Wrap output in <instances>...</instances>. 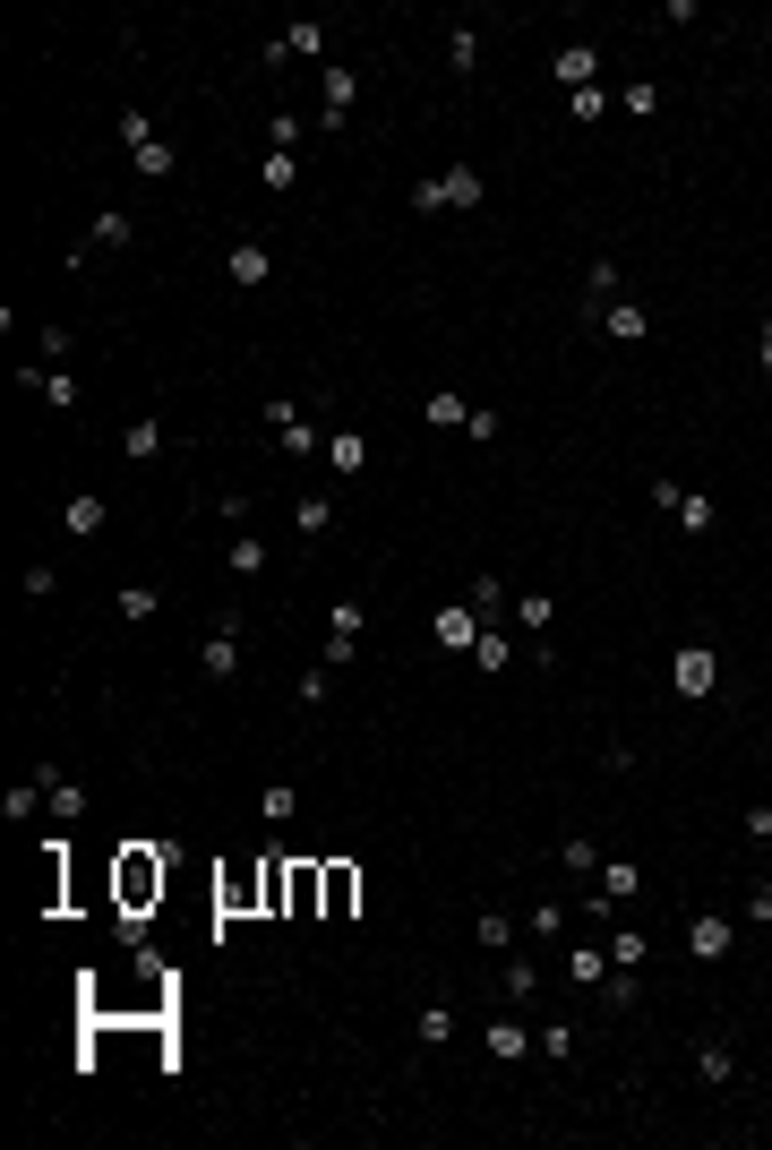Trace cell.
I'll return each mask as SVG.
<instances>
[{
	"label": "cell",
	"mask_w": 772,
	"mask_h": 1150,
	"mask_svg": "<svg viewBox=\"0 0 772 1150\" xmlns=\"http://www.w3.org/2000/svg\"><path fill=\"white\" fill-rule=\"evenodd\" d=\"M129 241H138V224H129L121 206H103V215H95V232H87V250H129Z\"/></svg>",
	"instance_id": "cell-20"
},
{
	"label": "cell",
	"mask_w": 772,
	"mask_h": 1150,
	"mask_svg": "<svg viewBox=\"0 0 772 1150\" xmlns=\"http://www.w3.org/2000/svg\"><path fill=\"white\" fill-rule=\"evenodd\" d=\"M318 130H344V112H353V69L344 61H326V78H318Z\"/></svg>",
	"instance_id": "cell-9"
},
{
	"label": "cell",
	"mask_w": 772,
	"mask_h": 1150,
	"mask_svg": "<svg viewBox=\"0 0 772 1150\" xmlns=\"http://www.w3.org/2000/svg\"><path fill=\"white\" fill-rule=\"evenodd\" d=\"M353 902H360V867L326 858L318 867V919H353Z\"/></svg>",
	"instance_id": "cell-4"
},
{
	"label": "cell",
	"mask_w": 772,
	"mask_h": 1150,
	"mask_svg": "<svg viewBox=\"0 0 772 1150\" xmlns=\"http://www.w3.org/2000/svg\"><path fill=\"white\" fill-rule=\"evenodd\" d=\"M224 275L241 284V293H257V284L275 275V250H266V241H232V250H224Z\"/></svg>",
	"instance_id": "cell-5"
},
{
	"label": "cell",
	"mask_w": 772,
	"mask_h": 1150,
	"mask_svg": "<svg viewBox=\"0 0 772 1150\" xmlns=\"http://www.w3.org/2000/svg\"><path fill=\"white\" fill-rule=\"evenodd\" d=\"M507 996H541V961L515 954V961H507Z\"/></svg>",
	"instance_id": "cell-40"
},
{
	"label": "cell",
	"mask_w": 772,
	"mask_h": 1150,
	"mask_svg": "<svg viewBox=\"0 0 772 1150\" xmlns=\"http://www.w3.org/2000/svg\"><path fill=\"white\" fill-rule=\"evenodd\" d=\"M481 610H473V601H455V610H438V627H429V635H438V644H447V653H473V644H481Z\"/></svg>",
	"instance_id": "cell-8"
},
{
	"label": "cell",
	"mask_w": 772,
	"mask_h": 1150,
	"mask_svg": "<svg viewBox=\"0 0 772 1150\" xmlns=\"http://www.w3.org/2000/svg\"><path fill=\"white\" fill-rule=\"evenodd\" d=\"M583 293H592V318H601V309L618 301V258H592V266H583Z\"/></svg>",
	"instance_id": "cell-25"
},
{
	"label": "cell",
	"mask_w": 772,
	"mask_h": 1150,
	"mask_svg": "<svg viewBox=\"0 0 772 1150\" xmlns=\"http://www.w3.org/2000/svg\"><path fill=\"white\" fill-rule=\"evenodd\" d=\"M473 661H481L489 679H498V670H507V661H515V644H507V635H498V627H481V644H473Z\"/></svg>",
	"instance_id": "cell-35"
},
{
	"label": "cell",
	"mask_w": 772,
	"mask_h": 1150,
	"mask_svg": "<svg viewBox=\"0 0 772 1150\" xmlns=\"http://www.w3.org/2000/svg\"><path fill=\"white\" fill-rule=\"evenodd\" d=\"M121 456H129V464H155V456H163V429H155V421H129V429H121Z\"/></svg>",
	"instance_id": "cell-27"
},
{
	"label": "cell",
	"mask_w": 772,
	"mask_h": 1150,
	"mask_svg": "<svg viewBox=\"0 0 772 1150\" xmlns=\"http://www.w3.org/2000/svg\"><path fill=\"white\" fill-rule=\"evenodd\" d=\"M197 670H206V679H241V619H232V610H224V627L206 635V653H197Z\"/></svg>",
	"instance_id": "cell-6"
},
{
	"label": "cell",
	"mask_w": 772,
	"mask_h": 1150,
	"mask_svg": "<svg viewBox=\"0 0 772 1150\" xmlns=\"http://www.w3.org/2000/svg\"><path fill=\"white\" fill-rule=\"evenodd\" d=\"M121 619H129V627H138V619H155V592H146V584H129V592H121Z\"/></svg>",
	"instance_id": "cell-46"
},
{
	"label": "cell",
	"mask_w": 772,
	"mask_h": 1150,
	"mask_svg": "<svg viewBox=\"0 0 772 1150\" xmlns=\"http://www.w3.org/2000/svg\"><path fill=\"white\" fill-rule=\"evenodd\" d=\"M18 378H27V387L43 395V404H61V413H78V378H69V369H18Z\"/></svg>",
	"instance_id": "cell-15"
},
{
	"label": "cell",
	"mask_w": 772,
	"mask_h": 1150,
	"mask_svg": "<svg viewBox=\"0 0 772 1150\" xmlns=\"http://www.w3.org/2000/svg\"><path fill=\"white\" fill-rule=\"evenodd\" d=\"M755 362L772 369V318H764V327H755Z\"/></svg>",
	"instance_id": "cell-49"
},
{
	"label": "cell",
	"mask_w": 772,
	"mask_h": 1150,
	"mask_svg": "<svg viewBox=\"0 0 772 1150\" xmlns=\"http://www.w3.org/2000/svg\"><path fill=\"white\" fill-rule=\"evenodd\" d=\"M549 78H558L567 95L601 86V43H558V52H549Z\"/></svg>",
	"instance_id": "cell-3"
},
{
	"label": "cell",
	"mask_w": 772,
	"mask_h": 1150,
	"mask_svg": "<svg viewBox=\"0 0 772 1150\" xmlns=\"http://www.w3.org/2000/svg\"><path fill=\"white\" fill-rule=\"evenodd\" d=\"M618 112H627V121H652V112H661V86H652V78L618 86Z\"/></svg>",
	"instance_id": "cell-29"
},
{
	"label": "cell",
	"mask_w": 772,
	"mask_h": 1150,
	"mask_svg": "<svg viewBox=\"0 0 772 1150\" xmlns=\"http://www.w3.org/2000/svg\"><path fill=\"white\" fill-rule=\"evenodd\" d=\"M257 816H266V824H292V782H266V798H257Z\"/></svg>",
	"instance_id": "cell-44"
},
{
	"label": "cell",
	"mask_w": 772,
	"mask_h": 1150,
	"mask_svg": "<svg viewBox=\"0 0 772 1150\" xmlns=\"http://www.w3.org/2000/svg\"><path fill=\"white\" fill-rule=\"evenodd\" d=\"M567 979H576V987H601V979H610V945H576V954H567Z\"/></svg>",
	"instance_id": "cell-21"
},
{
	"label": "cell",
	"mask_w": 772,
	"mask_h": 1150,
	"mask_svg": "<svg viewBox=\"0 0 772 1150\" xmlns=\"http://www.w3.org/2000/svg\"><path fill=\"white\" fill-rule=\"evenodd\" d=\"M558 858H567V867H576V876H601V851H592V842H567V851H558Z\"/></svg>",
	"instance_id": "cell-47"
},
{
	"label": "cell",
	"mask_w": 772,
	"mask_h": 1150,
	"mask_svg": "<svg viewBox=\"0 0 772 1150\" xmlns=\"http://www.w3.org/2000/svg\"><path fill=\"white\" fill-rule=\"evenodd\" d=\"M34 782H43V807H52V816H61V824H78V816H87V790L69 782L61 764H43V773H34Z\"/></svg>",
	"instance_id": "cell-10"
},
{
	"label": "cell",
	"mask_w": 772,
	"mask_h": 1150,
	"mask_svg": "<svg viewBox=\"0 0 772 1150\" xmlns=\"http://www.w3.org/2000/svg\"><path fill=\"white\" fill-rule=\"evenodd\" d=\"M515 619H524V635H549V619H558V601H549V592H524V601H515Z\"/></svg>",
	"instance_id": "cell-33"
},
{
	"label": "cell",
	"mask_w": 772,
	"mask_h": 1150,
	"mask_svg": "<svg viewBox=\"0 0 772 1150\" xmlns=\"http://www.w3.org/2000/svg\"><path fill=\"white\" fill-rule=\"evenodd\" d=\"M687 954L695 961H730L739 954V919H687Z\"/></svg>",
	"instance_id": "cell-7"
},
{
	"label": "cell",
	"mask_w": 772,
	"mask_h": 1150,
	"mask_svg": "<svg viewBox=\"0 0 772 1150\" xmlns=\"http://www.w3.org/2000/svg\"><path fill=\"white\" fill-rule=\"evenodd\" d=\"M695 1073H704V1082L721 1090V1082H730V1073H739V1056L721 1048V1039H704V1048H695Z\"/></svg>",
	"instance_id": "cell-31"
},
{
	"label": "cell",
	"mask_w": 772,
	"mask_h": 1150,
	"mask_svg": "<svg viewBox=\"0 0 772 1150\" xmlns=\"http://www.w3.org/2000/svg\"><path fill=\"white\" fill-rule=\"evenodd\" d=\"M413 215H447V181H413Z\"/></svg>",
	"instance_id": "cell-45"
},
{
	"label": "cell",
	"mask_w": 772,
	"mask_h": 1150,
	"mask_svg": "<svg viewBox=\"0 0 772 1150\" xmlns=\"http://www.w3.org/2000/svg\"><path fill=\"white\" fill-rule=\"evenodd\" d=\"M146 138H163V130H155V121H146V112H138V103H129V112H121V146H129V155H138V146H146Z\"/></svg>",
	"instance_id": "cell-42"
},
{
	"label": "cell",
	"mask_w": 772,
	"mask_h": 1150,
	"mask_svg": "<svg viewBox=\"0 0 772 1150\" xmlns=\"http://www.w3.org/2000/svg\"><path fill=\"white\" fill-rule=\"evenodd\" d=\"M601 112H618V86H583V95H567V121H583V130H592Z\"/></svg>",
	"instance_id": "cell-26"
},
{
	"label": "cell",
	"mask_w": 772,
	"mask_h": 1150,
	"mask_svg": "<svg viewBox=\"0 0 772 1150\" xmlns=\"http://www.w3.org/2000/svg\"><path fill=\"white\" fill-rule=\"evenodd\" d=\"M601 327H610L618 344H643V335H652V309H643V301H610V309H601Z\"/></svg>",
	"instance_id": "cell-14"
},
{
	"label": "cell",
	"mask_w": 772,
	"mask_h": 1150,
	"mask_svg": "<svg viewBox=\"0 0 772 1150\" xmlns=\"http://www.w3.org/2000/svg\"><path fill=\"white\" fill-rule=\"evenodd\" d=\"M103 516H112V507H103L95 490H87V498H69V507H61V525L78 532V541H95V532H103Z\"/></svg>",
	"instance_id": "cell-18"
},
{
	"label": "cell",
	"mask_w": 772,
	"mask_h": 1150,
	"mask_svg": "<svg viewBox=\"0 0 772 1150\" xmlns=\"http://www.w3.org/2000/svg\"><path fill=\"white\" fill-rule=\"evenodd\" d=\"M292 532H301V541H326V532H335V498H326V490L292 498Z\"/></svg>",
	"instance_id": "cell-11"
},
{
	"label": "cell",
	"mask_w": 772,
	"mask_h": 1150,
	"mask_svg": "<svg viewBox=\"0 0 772 1150\" xmlns=\"http://www.w3.org/2000/svg\"><path fill=\"white\" fill-rule=\"evenodd\" d=\"M447 61H455V78H473V69H481V27H455L447 34Z\"/></svg>",
	"instance_id": "cell-28"
},
{
	"label": "cell",
	"mask_w": 772,
	"mask_h": 1150,
	"mask_svg": "<svg viewBox=\"0 0 772 1150\" xmlns=\"http://www.w3.org/2000/svg\"><path fill=\"white\" fill-rule=\"evenodd\" d=\"M636 996H643V987H636V970H618V979H601V1005H610V1014H627Z\"/></svg>",
	"instance_id": "cell-41"
},
{
	"label": "cell",
	"mask_w": 772,
	"mask_h": 1150,
	"mask_svg": "<svg viewBox=\"0 0 772 1150\" xmlns=\"http://www.w3.org/2000/svg\"><path fill=\"white\" fill-rule=\"evenodd\" d=\"M473 413H481V404H464L455 387H438V395H429V429H473Z\"/></svg>",
	"instance_id": "cell-19"
},
{
	"label": "cell",
	"mask_w": 772,
	"mask_h": 1150,
	"mask_svg": "<svg viewBox=\"0 0 772 1150\" xmlns=\"http://www.w3.org/2000/svg\"><path fill=\"white\" fill-rule=\"evenodd\" d=\"M438 181H447V206H464V215H473V206H481V164H447V172H438Z\"/></svg>",
	"instance_id": "cell-17"
},
{
	"label": "cell",
	"mask_w": 772,
	"mask_h": 1150,
	"mask_svg": "<svg viewBox=\"0 0 772 1150\" xmlns=\"http://www.w3.org/2000/svg\"><path fill=\"white\" fill-rule=\"evenodd\" d=\"M129 164H138V181H172V172H181V155H172L163 138H146V146L129 155Z\"/></svg>",
	"instance_id": "cell-24"
},
{
	"label": "cell",
	"mask_w": 772,
	"mask_h": 1150,
	"mask_svg": "<svg viewBox=\"0 0 772 1150\" xmlns=\"http://www.w3.org/2000/svg\"><path fill=\"white\" fill-rule=\"evenodd\" d=\"M413 1030H420V1048H447V1039H455V1014H447V1005H420Z\"/></svg>",
	"instance_id": "cell-34"
},
{
	"label": "cell",
	"mask_w": 772,
	"mask_h": 1150,
	"mask_svg": "<svg viewBox=\"0 0 772 1150\" xmlns=\"http://www.w3.org/2000/svg\"><path fill=\"white\" fill-rule=\"evenodd\" d=\"M292 919H318V867L309 858L292 867Z\"/></svg>",
	"instance_id": "cell-32"
},
{
	"label": "cell",
	"mask_w": 772,
	"mask_h": 1150,
	"mask_svg": "<svg viewBox=\"0 0 772 1150\" xmlns=\"http://www.w3.org/2000/svg\"><path fill=\"white\" fill-rule=\"evenodd\" d=\"M163 876H172V851H163V842H129V851H121V910H129V919L163 893Z\"/></svg>",
	"instance_id": "cell-1"
},
{
	"label": "cell",
	"mask_w": 772,
	"mask_h": 1150,
	"mask_svg": "<svg viewBox=\"0 0 772 1150\" xmlns=\"http://www.w3.org/2000/svg\"><path fill=\"white\" fill-rule=\"evenodd\" d=\"M670 688L687 695V704H704V695L721 688V653H712V644H678L670 653Z\"/></svg>",
	"instance_id": "cell-2"
},
{
	"label": "cell",
	"mask_w": 772,
	"mask_h": 1150,
	"mask_svg": "<svg viewBox=\"0 0 772 1150\" xmlns=\"http://www.w3.org/2000/svg\"><path fill=\"white\" fill-rule=\"evenodd\" d=\"M257 181H266V197H284L292 181H301V164H292V155H266V164H257Z\"/></svg>",
	"instance_id": "cell-38"
},
{
	"label": "cell",
	"mask_w": 772,
	"mask_h": 1150,
	"mask_svg": "<svg viewBox=\"0 0 772 1150\" xmlns=\"http://www.w3.org/2000/svg\"><path fill=\"white\" fill-rule=\"evenodd\" d=\"M232 576H257V567H266V541H257V532H241V541H232Z\"/></svg>",
	"instance_id": "cell-37"
},
{
	"label": "cell",
	"mask_w": 772,
	"mask_h": 1150,
	"mask_svg": "<svg viewBox=\"0 0 772 1150\" xmlns=\"http://www.w3.org/2000/svg\"><path fill=\"white\" fill-rule=\"evenodd\" d=\"M746 919H772V876H764L755 893H746Z\"/></svg>",
	"instance_id": "cell-48"
},
{
	"label": "cell",
	"mask_w": 772,
	"mask_h": 1150,
	"mask_svg": "<svg viewBox=\"0 0 772 1150\" xmlns=\"http://www.w3.org/2000/svg\"><path fill=\"white\" fill-rule=\"evenodd\" d=\"M541 1048V1030H524V1021H489V1056H532Z\"/></svg>",
	"instance_id": "cell-23"
},
{
	"label": "cell",
	"mask_w": 772,
	"mask_h": 1150,
	"mask_svg": "<svg viewBox=\"0 0 772 1150\" xmlns=\"http://www.w3.org/2000/svg\"><path fill=\"white\" fill-rule=\"evenodd\" d=\"M464 601H473V610L498 627V576H473V584H464Z\"/></svg>",
	"instance_id": "cell-43"
},
{
	"label": "cell",
	"mask_w": 772,
	"mask_h": 1150,
	"mask_svg": "<svg viewBox=\"0 0 772 1150\" xmlns=\"http://www.w3.org/2000/svg\"><path fill=\"white\" fill-rule=\"evenodd\" d=\"M524 927H532L541 945H558V936H567V902H532V910H524Z\"/></svg>",
	"instance_id": "cell-30"
},
{
	"label": "cell",
	"mask_w": 772,
	"mask_h": 1150,
	"mask_svg": "<svg viewBox=\"0 0 772 1150\" xmlns=\"http://www.w3.org/2000/svg\"><path fill=\"white\" fill-rule=\"evenodd\" d=\"M473 936H481L489 954H515V919H498V910H489V919H473Z\"/></svg>",
	"instance_id": "cell-39"
},
{
	"label": "cell",
	"mask_w": 772,
	"mask_h": 1150,
	"mask_svg": "<svg viewBox=\"0 0 772 1150\" xmlns=\"http://www.w3.org/2000/svg\"><path fill=\"white\" fill-rule=\"evenodd\" d=\"M670 525L678 532H695V541H704L712 525H721V507H712V498H695V490H678V507H670Z\"/></svg>",
	"instance_id": "cell-16"
},
{
	"label": "cell",
	"mask_w": 772,
	"mask_h": 1150,
	"mask_svg": "<svg viewBox=\"0 0 772 1150\" xmlns=\"http://www.w3.org/2000/svg\"><path fill=\"white\" fill-rule=\"evenodd\" d=\"M643 961H652V936H643V927H618L610 936V970H643Z\"/></svg>",
	"instance_id": "cell-22"
},
{
	"label": "cell",
	"mask_w": 772,
	"mask_h": 1150,
	"mask_svg": "<svg viewBox=\"0 0 772 1150\" xmlns=\"http://www.w3.org/2000/svg\"><path fill=\"white\" fill-rule=\"evenodd\" d=\"M360 464H369V438H360V429H335V438H326V472H335V481H353Z\"/></svg>",
	"instance_id": "cell-12"
},
{
	"label": "cell",
	"mask_w": 772,
	"mask_h": 1150,
	"mask_svg": "<svg viewBox=\"0 0 772 1150\" xmlns=\"http://www.w3.org/2000/svg\"><path fill=\"white\" fill-rule=\"evenodd\" d=\"M636 885H643V876H636V858H601V876H592V893H601L610 910H618V902H636Z\"/></svg>",
	"instance_id": "cell-13"
},
{
	"label": "cell",
	"mask_w": 772,
	"mask_h": 1150,
	"mask_svg": "<svg viewBox=\"0 0 772 1150\" xmlns=\"http://www.w3.org/2000/svg\"><path fill=\"white\" fill-rule=\"evenodd\" d=\"M34 807H43V782H18V790H9V798H0V816H9V824H27Z\"/></svg>",
	"instance_id": "cell-36"
}]
</instances>
